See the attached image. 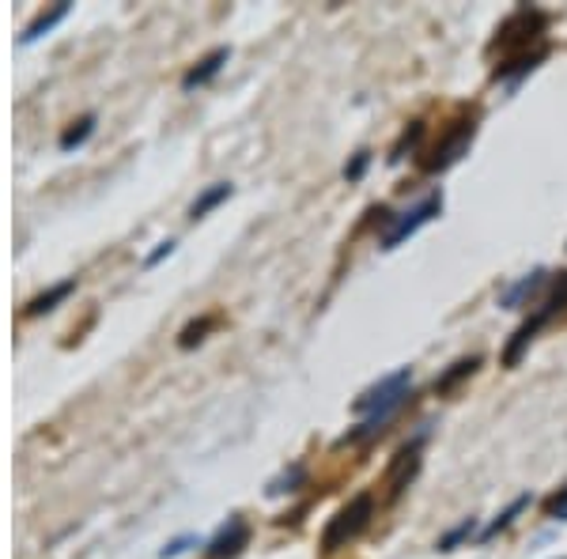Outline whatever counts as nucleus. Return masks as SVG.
I'll list each match as a JSON object with an SVG mask.
<instances>
[{
	"label": "nucleus",
	"instance_id": "15",
	"mask_svg": "<svg viewBox=\"0 0 567 559\" xmlns=\"http://www.w3.org/2000/svg\"><path fill=\"white\" fill-rule=\"evenodd\" d=\"M477 363H481V360H477V355H473V360H462V363H454V371H451V374H446V379H443V382H435V390H439V393H446V390H451V386H454V382H458V379H462V374H473V371H477Z\"/></svg>",
	"mask_w": 567,
	"mask_h": 559
},
{
	"label": "nucleus",
	"instance_id": "19",
	"mask_svg": "<svg viewBox=\"0 0 567 559\" xmlns=\"http://www.w3.org/2000/svg\"><path fill=\"white\" fill-rule=\"evenodd\" d=\"M299 480H303V469H291L288 476H280V480L277 484H272V495H284V491H296V488H291V484H299Z\"/></svg>",
	"mask_w": 567,
	"mask_h": 559
},
{
	"label": "nucleus",
	"instance_id": "5",
	"mask_svg": "<svg viewBox=\"0 0 567 559\" xmlns=\"http://www.w3.org/2000/svg\"><path fill=\"white\" fill-rule=\"evenodd\" d=\"M439 208H443V197H439V194H432L427 200H420L413 213H405V216L393 219V227L386 231V238H382V246H386V250H393V246H401L409 235H416L420 227L427 224V219H435V216H439Z\"/></svg>",
	"mask_w": 567,
	"mask_h": 559
},
{
	"label": "nucleus",
	"instance_id": "10",
	"mask_svg": "<svg viewBox=\"0 0 567 559\" xmlns=\"http://www.w3.org/2000/svg\"><path fill=\"white\" fill-rule=\"evenodd\" d=\"M224 65H227V50H213L205 61H200L197 69H189V72H186V80H182V87L194 91V87H200V84H208V80H213L216 72L224 69Z\"/></svg>",
	"mask_w": 567,
	"mask_h": 559
},
{
	"label": "nucleus",
	"instance_id": "18",
	"mask_svg": "<svg viewBox=\"0 0 567 559\" xmlns=\"http://www.w3.org/2000/svg\"><path fill=\"white\" fill-rule=\"evenodd\" d=\"M189 545H197V537H178V540H171V545H167V548H163V552H159V559H175V556H182V552H186Z\"/></svg>",
	"mask_w": 567,
	"mask_h": 559
},
{
	"label": "nucleus",
	"instance_id": "7",
	"mask_svg": "<svg viewBox=\"0 0 567 559\" xmlns=\"http://www.w3.org/2000/svg\"><path fill=\"white\" fill-rule=\"evenodd\" d=\"M246 540H250V526H246L243 518H231L213 540H208V556H213V559H235L246 548Z\"/></svg>",
	"mask_w": 567,
	"mask_h": 559
},
{
	"label": "nucleus",
	"instance_id": "23",
	"mask_svg": "<svg viewBox=\"0 0 567 559\" xmlns=\"http://www.w3.org/2000/svg\"><path fill=\"white\" fill-rule=\"evenodd\" d=\"M363 167H368V155H360V159H355L352 167L344 170V174H349V178H360V174H363Z\"/></svg>",
	"mask_w": 567,
	"mask_h": 559
},
{
	"label": "nucleus",
	"instance_id": "9",
	"mask_svg": "<svg viewBox=\"0 0 567 559\" xmlns=\"http://www.w3.org/2000/svg\"><path fill=\"white\" fill-rule=\"evenodd\" d=\"M72 291H76V277H72V280H61V283H53L50 291H42V296H34L31 302H27V318H39V314H45V310H53L61 299H69Z\"/></svg>",
	"mask_w": 567,
	"mask_h": 559
},
{
	"label": "nucleus",
	"instance_id": "8",
	"mask_svg": "<svg viewBox=\"0 0 567 559\" xmlns=\"http://www.w3.org/2000/svg\"><path fill=\"white\" fill-rule=\"evenodd\" d=\"M416 469H420V446L413 443V446H405V451L393 457V465L386 473V495H390V499H398V495L409 488V480L416 476Z\"/></svg>",
	"mask_w": 567,
	"mask_h": 559
},
{
	"label": "nucleus",
	"instance_id": "2",
	"mask_svg": "<svg viewBox=\"0 0 567 559\" xmlns=\"http://www.w3.org/2000/svg\"><path fill=\"white\" fill-rule=\"evenodd\" d=\"M542 34H545V15L529 12V8H518V12L499 27L492 50H499L503 58H523L529 50V42H542Z\"/></svg>",
	"mask_w": 567,
	"mask_h": 559
},
{
	"label": "nucleus",
	"instance_id": "4",
	"mask_svg": "<svg viewBox=\"0 0 567 559\" xmlns=\"http://www.w3.org/2000/svg\"><path fill=\"white\" fill-rule=\"evenodd\" d=\"M564 307H567V272H564L560 280L553 283V296L545 299V307L537 310V314L529 318V322H526V325H523V329H518V333H515V341H511L507 355H503V360H507V366H515V363H518V355H523V348H526L529 341H534V333H537V329H542V325H545V322H548V318H553V314H560Z\"/></svg>",
	"mask_w": 567,
	"mask_h": 559
},
{
	"label": "nucleus",
	"instance_id": "11",
	"mask_svg": "<svg viewBox=\"0 0 567 559\" xmlns=\"http://www.w3.org/2000/svg\"><path fill=\"white\" fill-rule=\"evenodd\" d=\"M65 15H69V4H65V0H61V4H53L50 12H42L34 23H27V31H23V39H20V42H23V45L39 42L42 34H45V31H53V27H58L61 20H65Z\"/></svg>",
	"mask_w": 567,
	"mask_h": 559
},
{
	"label": "nucleus",
	"instance_id": "16",
	"mask_svg": "<svg viewBox=\"0 0 567 559\" xmlns=\"http://www.w3.org/2000/svg\"><path fill=\"white\" fill-rule=\"evenodd\" d=\"M523 507H526V499L511 503V507H507V510H503V515H499L496 521H492V526H488V529H484V537H496V534H499V529H507V526H511V518H515V515H518V510H523Z\"/></svg>",
	"mask_w": 567,
	"mask_h": 559
},
{
	"label": "nucleus",
	"instance_id": "6",
	"mask_svg": "<svg viewBox=\"0 0 567 559\" xmlns=\"http://www.w3.org/2000/svg\"><path fill=\"white\" fill-rule=\"evenodd\" d=\"M470 144H473V122H458V130H454L451 136H446L443 144H435L432 159H424V167H427V170H443V167H451V163H458V159H462Z\"/></svg>",
	"mask_w": 567,
	"mask_h": 559
},
{
	"label": "nucleus",
	"instance_id": "1",
	"mask_svg": "<svg viewBox=\"0 0 567 559\" xmlns=\"http://www.w3.org/2000/svg\"><path fill=\"white\" fill-rule=\"evenodd\" d=\"M409 390H413V374L409 371H398L390 374V379H382L379 386H371L363 397H355V412L360 416H368V424H363V435H374L379 424H386V420L398 412L401 405L409 401Z\"/></svg>",
	"mask_w": 567,
	"mask_h": 559
},
{
	"label": "nucleus",
	"instance_id": "12",
	"mask_svg": "<svg viewBox=\"0 0 567 559\" xmlns=\"http://www.w3.org/2000/svg\"><path fill=\"white\" fill-rule=\"evenodd\" d=\"M231 197V182H219V186L213 189H205L197 200H194V208H189V219H200V216H208L216 205H224V200Z\"/></svg>",
	"mask_w": 567,
	"mask_h": 559
},
{
	"label": "nucleus",
	"instance_id": "21",
	"mask_svg": "<svg viewBox=\"0 0 567 559\" xmlns=\"http://www.w3.org/2000/svg\"><path fill=\"white\" fill-rule=\"evenodd\" d=\"M470 529H473V521H465V526H458V529H454V534L446 537V540H443V545H439V548H443V552H451V548L458 545V540H462L465 534H470Z\"/></svg>",
	"mask_w": 567,
	"mask_h": 559
},
{
	"label": "nucleus",
	"instance_id": "14",
	"mask_svg": "<svg viewBox=\"0 0 567 559\" xmlns=\"http://www.w3.org/2000/svg\"><path fill=\"white\" fill-rule=\"evenodd\" d=\"M95 133V117H80V122H72V130L61 133V152H72L80 148V144H87V136Z\"/></svg>",
	"mask_w": 567,
	"mask_h": 559
},
{
	"label": "nucleus",
	"instance_id": "13",
	"mask_svg": "<svg viewBox=\"0 0 567 559\" xmlns=\"http://www.w3.org/2000/svg\"><path fill=\"white\" fill-rule=\"evenodd\" d=\"M542 283H545V272H534V277L518 280L515 288L503 291V299H499V302H503V307H511V310H518V307H523V299H526V296H534V291L542 288Z\"/></svg>",
	"mask_w": 567,
	"mask_h": 559
},
{
	"label": "nucleus",
	"instance_id": "17",
	"mask_svg": "<svg viewBox=\"0 0 567 559\" xmlns=\"http://www.w3.org/2000/svg\"><path fill=\"white\" fill-rule=\"evenodd\" d=\"M545 510H548V518L564 521V518H567V488H564L560 495H553V499L545 503Z\"/></svg>",
	"mask_w": 567,
	"mask_h": 559
},
{
	"label": "nucleus",
	"instance_id": "3",
	"mask_svg": "<svg viewBox=\"0 0 567 559\" xmlns=\"http://www.w3.org/2000/svg\"><path fill=\"white\" fill-rule=\"evenodd\" d=\"M371 495H355L349 507L337 510V518L326 526V537H322V552H337V548H344L349 540H355L363 534V526L371 521Z\"/></svg>",
	"mask_w": 567,
	"mask_h": 559
},
{
	"label": "nucleus",
	"instance_id": "20",
	"mask_svg": "<svg viewBox=\"0 0 567 559\" xmlns=\"http://www.w3.org/2000/svg\"><path fill=\"white\" fill-rule=\"evenodd\" d=\"M208 325H213L208 318H205V322H197V325H186V333H182V348H194V344L200 341V333H205Z\"/></svg>",
	"mask_w": 567,
	"mask_h": 559
},
{
	"label": "nucleus",
	"instance_id": "22",
	"mask_svg": "<svg viewBox=\"0 0 567 559\" xmlns=\"http://www.w3.org/2000/svg\"><path fill=\"white\" fill-rule=\"evenodd\" d=\"M171 253H175V242H159V250L148 258V269H152V265H159L163 258H171Z\"/></svg>",
	"mask_w": 567,
	"mask_h": 559
}]
</instances>
